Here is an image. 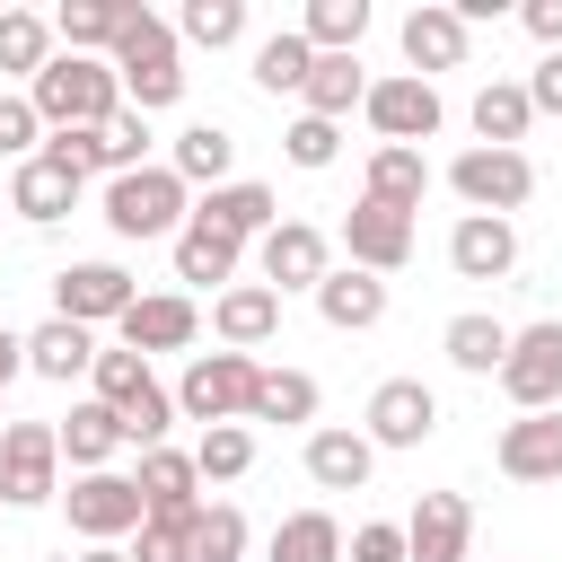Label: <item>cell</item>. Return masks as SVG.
Here are the masks:
<instances>
[{
  "label": "cell",
  "mask_w": 562,
  "mask_h": 562,
  "mask_svg": "<svg viewBox=\"0 0 562 562\" xmlns=\"http://www.w3.org/2000/svg\"><path fill=\"white\" fill-rule=\"evenodd\" d=\"M88 386H97V404H114V413H123V404L149 386V360H140V351H123V342H114V351L97 342V369H88Z\"/></svg>",
  "instance_id": "obj_43"
},
{
  "label": "cell",
  "mask_w": 562,
  "mask_h": 562,
  "mask_svg": "<svg viewBox=\"0 0 562 562\" xmlns=\"http://www.w3.org/2000/svg\"><path fill=\"white\" fill-rule=\"evenodd\" d=\"M123 18H132V0H61V9H53V44H61V53L105 61V53H114V35H123Z\"/></svg>",
  "instance_id": "obj_26"
},
{
  "label": "cell",
  "mask_w": 562,
  "mask_h": 562,
  "mask_svg": "<svg viewBox=\"0 0 562 562\" xmlns=\"http://www.w3.org/2000/svg\"><path fill=\"white\" fill-rule=\"evenodd\" d=\"M360 114H369V132L386 140V149H422L430 132H439V88L430 79H413V70H395V79H369V97H360Z\"/></svg>",
  "instance_id": "obj_8"
},
{
  "label": "cell",
  "mask_w": 562,
  "mask_h": 562,
  "mask_svg": "<svg viewBox=\"0 0 562 562\" xmlns=\"http://www.w3.org/2000/svg\"><path fill=\"white\" fill-rule=\"evenodd\" d=\"M527 123H536V105H527V88H518V79L474 88V132H483V149H518V140H527Z\"/></svg>",
  "instance_id": "obj_34"
},
{
  "label": "cell",
  "mask_w": 562,
  "mask_h": 562,
  "mask_svg": "<svg viewBox=\"0 0 562 562\" xmlns=\"http://www.w3.org/2000/svg\"><path fill=\"white\" fill-rule=\"evenodd\" d=\"M518 18H527V35H536L544 53H562V0H527Z\"/></svg>",
  "instance_id": "obj_50"
},
{
  "label": "cell",
  "mask_w": 562,
  "mask_h": 562,
  "mask_svg": "<svg viewBox=\"0 0 562 562\" xmlns=\"http://www.w3.org/2000/svg\"><path fill=\"white\" fill-rule=\"evenodd\" d=\"M105 61H114L132 114H158V105L184 97V44H176V26H167L158 9H140V0H132V18H123V35H114Z\"/></svg>",
  "instance_id": "obj_2"
},
{
  "label": "cell",
  "mask_w": 562,
  "mask_h": 562,
  "mask_svg": "<svg viewBox=\"0 0 562 562\" xmlns=\"http://www.w3.org/2000/svg\"><path fill=\"white\" fill-rule=\"evenodd\" d=\"M430 193V158L422 149H369V176H360V202H386V211H422Z\"/></svg>",
  "instance_id": "obj_28"
},
{
  "label": "cell",
  "mask_w": 562,
  "mask_h": 562,
  "mask_svg": "<svg viewBox=\"0 0 562 562\" xmlns=\"http://www.w3.org/2000/svg\"><path fill=\"white\" fill-rule=\"evenodd\" d=\"M369 465H378V448L360 430H307V483L316 492H360Z\"/></svg>",
  "instance_id": "obj_30"
},
{
  "label": "cell",
  "mask_w": 562,
  "mask_h": 562,
  "mask_svg": "<svg viewBox=\"0 0 562 562\" xmlns=\"http://www.w3.org/2000/svg\"><path fill=\"white\" fill-rule=\"evenodd\" d=\"M492 378H501V395H509L518 413H553V404H562V325H553V316H544V325H518Z\"/></svg>",
  "instance_id": "obj_7"
},
{
  "label": "cell",
  "mask_w": 562,
  "mask_h": 562,
  "mask_svg": "<svg viewBox=\"0 0 562 562\" xmlns=\"http://www.w3.org/2000/svg\"><path fill=\"white\" fill-rule=\"evenodd\" d=\"M53 61V18H35V9H0V70L9 79H35Z\"/></svg>",
  "instance_id": "obj_37"
},
{
  "label": "cell",
  "mask_w": 562,
  "mask_h": 562,
  "mask_svg": "<svg viewBox=\"0 0 562 562\" xmlns=\"http://www.w3.org/2000/svg\"><path fill=\"white\" fill-rule=\"evenodd\" d=\"M448 193L465 202V211H483V220H509L527 193H536V167H527V149H465V158H448Z\"/></svg>",
  "instance_id": "obj_5"
},
{
  "label": "cell",
  "mask_w": 562,
  "mask_h": 562,
  "mask_svg": "<svg viewBox=\"0 0 562 562\" xmlns=\"http://www.w3.org/2000/svg\"><path fill=\"white\" fill-rule=\"evenodd\" d=\"M18 369H26V334H9V325H0V395H9V378H18Z\"/></svg>",
  "instance_id": "obj_51"
},
{
  "label": "cell",
  "mask_w": 562,
  "mask_h": 562,
  "mask_svg": "<svg viewBox=\"0 0 562 562\" xmlns=\"http://www.w3.org/2000/svg\"><path fill=\"white\" fill-rule=\"evenodd\" d=\"M255 351H193L184 360V378H176V422H202V430H220V422H246V404H255Z\"/></svg>",
  "instance_id": "obj_4"
},
{
  "label": "cell",
  "mask_w": 562,
  "mask_h": 562,
  "mask_svg": "<svg viewBox=\"0 0 562 562\" xmlns=\"http://www.w3.org/2000/svg\"><path fill=\"white\" fill-rule=\"evenodd\" d=\"M465 544H474L465 492H422L404 518V562H465Z\"/></svg>",
  "instance_id": "obj_15"
},
{
  "label": "cell",
  "mask_w": 562,
  "mask_h": 562,
  "mask_svg": "<svg viewBox=\"0 0 562 562\" xmlns=\"http://www.w3.org/2000/svg\"><path fill=\"white\" fill-rule=\"evenodd\" d=\"M167 167L184 176V193H193V184H202V193H220V184H228V167H237V132H228V123H184Z\"/></svg>",
  "instance_id": "obj_27"
},
{
  "label": "cell",
  "mask_w": 562,
  "mask_h": 562,
  "mask_svg": "<svg viewBox=\"0 0 562 562\" xmlns=\"http://www.w3.org/2000/svg\"><path fill=\"white\" fill-rule=\"evenodd\" d=\"M114 334H123V351H193V334H202V307L184 299V290H149V299H132L123 316H114Z\"/></svg>",
  "instance_id": "obj_12"
},
{
  "label": "cell",
  "mask_w": 562,
  "mask_h": 562,
  "mask_svg": "<svg viewBox=\"0 0 562 562\" xmlns=\"http://www.w3.org/2000/svg\"><path fill=\"white\" fill-rule=\"evenodd\" d=\"M0 509H9V501H0Z\"/></svg>",
  "instance_id": "obj_54"
},
{
  "label": "cell",
  "mask_w": 562,
  "mask_h": 562,
  "mask_svg": "<svg viewBox=\"0 0 562 562\" xmlns=\"http://www.w3.org/2000/svg\"><path fill=\"white\" fill-rule=\"evenodd\" d=\"M246 35V0H184L176 18V44H202V53H228Z\"/></svg>",
  "instance_id": "obj_40"
},
{
  "label": "cell",
  "mask_w": 562,
  "mask_h": 562,
  "mask_svg": "<svg viewBox=\"0 0 562 562\" xmlns=\"http://www.w3.org/2000/svg\"><path fill=\"white\" fill-rule=\"evenodd\" d=\"M132 167H149V114H114L105 123V176H132Z\"/></svg>",
  "instance_id": "obj_45"
},
{
  "label": "cell",
  "mask_w": 562,
  "mask_h": 562,
  "mask_svg": "<svg viewBox=\"0 0 562 562\" xmlns=\"http://www.w3.org/2000/svg\"><path fill=\"white\" fill-rule=\"evenodd\" d=\"M246 465H255V430H246V422H220V430L193 439V474H202V483H237Z\"/></svg>",
  "instance_id": "obj_41"
},
{
  "label": "cell",
  "mask_w": 562,
  "mask_h": 562,
  "mask_svg": "<svg viewBox=\"0 0 562 562\" xmlns=\"http://www.w3.org/2000/svg\"><path fill=\"white\" fill-rule=\"evenodd\" d=\"M465 18L448 9V0H422V9H404V61H413V79H430V70H465Z\"/></svg>",
  "instance_id": "obj_18"
},
{
  "label": "cell",
  "mask_w": 562,
  "mask_h": 562,
  "mask_svg": "<svg viewBox=\"0 0 562 562\" xmlns=\"http://www.w3.org/2000/svg\"><path fill=\"white\" fill-rule=\"evenodd\" d=\"M553 325H562V316H553Z\"/></svg>",
  "instance_id": "obj_53"
},
{
  "label": "cell",
  "mask_w": 562,
  "mask_h": 562,
  "mask_svg": "<svg viewBox=\"0 0 562 562\" xmlns=\"http://www.w3.org/2000/svg\"><path fill=\"white\" fill-rule=\"evenodd\" d=\"M140 290H132V272L123 263H70V272H53V316H70V325H114L123 307H132Z\"/></svg>",
  "instance_id": "obj_11"
},
{
  "label": "cell",
  "mask_w": 562,
  "mask_h": 562,
  "mask_svg": "<svg viewBox=\"0 0 562 562\" xmlns=\"http://www.w3.org/2000/svg\"><path fill=\"white\" fill-rule=\"evenodd\" d=\"M61 509H70V527H79L88 544L140 536V518H149V509H140V483H132V474H114V465H105V474H79V483L61 492Z\"/></svg>",
  "instance_id": "obj_9"
},
{
  "label": "cell",
  "mask_w": 562,
  "mask_h": 562,
  "mask_svg": "<svg viewBox=\"0 0 562 562\" xmlns=\"http://www.w3.org/2000/svg\"><path fill=\"white\" fill-rule=\"evenodd\" d=\"M114 422H123V448H167V430H176V395L149 378V386H140V395H132Z\"/></svg>",
  "instance_id": "obj_42"
},
{
  "label": "cell",
  "mask_w": 562,
  "mask_h": 562,
  "mask_svg": "<svg viewBox=\"0 0 562 562\" xmlns=\"http://www.w3.org/2000/svg\"><path fill=\"white\" fill-rule=\"evenodd\" d=\"M307 70H316V44H307L299 26H281V35H263V44H255V88L299 97V88H307Z\"/></svg>",
  "instance_id": "obj_36"
},
{
  "label": "cell",
  "mask_w": 562,
  "mask_h": 562,
  "mask_svg": "<svg viewBox=\"0 0 562 562\" xmlns=\"http://www.w3.org/2000/svg\"><path fill=\"white\" fill-rule=\"evenodd\" d=\"M299 97H307V114H316V123H342V114L369 97L360 53H316V70H307V88H299Z\"/></svg>",
  "instance_id": "obj_31"
},
{
  "label": "cell",
  "mask_w": 562,
  "mask_h": 562,
  "mask_svg": "<svg viewBox=\"0 0 562 562\" xmlns=\"http://www.w3.org/2000/svg\"><path fill=\"white\" fill-rule=\"evenodd\" d=\"M342 562H404V527H395V518H369V527H351Z\"/></svg>",
  "instance_id": "obj_48"
},
{
  "label": "cell",
  "mask_w": 562,
  "mask_h": 562,
  "mask_svg": "<svg viewBox=\"0 0 562 562\" xmlns=\"http://www.w3.org/2000/svg\"><path fill=\"white\" fill-rule=\"evenodd\" d=\"M430 430H439V395H430L422 378H386V386L369 395V430H360L369 448H422Z\"/></svg>",
  "instance_id": "obj_14"
},
{
  "label": "cell",
  "mask_w": 562,
  "mask_h": 562,
  "mask_svg": "<svg viewBox=\"0 0 562 562\" xmlns=\"http://www.w3.org/2000/svg\"><path fill=\"white\" fill-rule=\"evenodd\" d=\"M193 220V193L176 167H132V176H105V228L114 237H176Z\"/></svg>",
  "instance_id": "obj_3"
},
{
  "label": "cell",
  "mask_w": 562,
  "mask_h": 562,
  "mask_svg": "<svg viewBox=\"0 0 562 562\" xmlns=\"http://www.w3.org/2000/svg\"><path fill=\"white\" fill-rule=\"evenodd\" d=\"M184 536H193V518H140L132 562H193V553H184Z\"/></svg>",
  "instance_id": "obj_47"
},
{
  "label": "cell",
  "mask_w": 562,
  "mask_h": 562,
  "mask_svg": "<svg viewBox=\"0 0 562 562\" xmlns=\"http://www.w3.org/2000/svg\"><path fill=\"white\" fill-rule=\"evenodd\" d=\"M448 263H457V281H501V272L518 263V228H509V220L465 211V220L448 228Z\"/></svg>",
  "instance_id": "obj_21"
},
{
  "label": "cell",
  "mask_w": 562,
  "mask_h": 562,
  "mask_svg": "<svg viewBox=\"0 0 562 562\" xmlns=\"http://www.w3.org/2000/svg\"><path fill=\"white\" fill-rule=\"evenodd\" d=\"M211 334H220V351H263V342L281 334V290L228 281V290L211 299Z\"/></svg>",
  "instance_id": "obj_17"
},
{
  "label": "cell",
  "mask_w": 562,
  "mask_h": 562,
  "mask_svg": "<svg viewBox=\"0 0 562 562\" xmlns=\"http://www.w3.org/2000/svg\"><path fill=\"white\" fill-rule=\"evenodd\" d=\"M140 509L149 518H193L202 509V474H193V448H140Z\"/></svg>",
  "instance_id": "obj_19"
},
{
  "label": "cell",
  "mask_w": 562,
  "mask_h": 562,
  "mask_svg": "<svg viewBox=\"0 0 562 562\" xmlns=\"http://www.w3.org/2000/svg\"><path fill=\"white\" fill-rule=\"evenodd\" d=\"M237 263H246V246H237L228 228H211V220H184V228H176V281L228 290V281H237Z\"/></svg>",
  "instance_id": "obj_24"
},
{
  "label": "cell",
  "mask_w": 562,
  "mask_h": 562,
  "mask_svg": "<svg viewBox=\"0 0 562 562\" xmlns=\"http://www.w3.org/2000/svg\"><path fill=\"white\" fill-rule=\"evenodd\" d=\"M79 562H132V553H114V544H88V553H79Z\"/></svg>",
  "instance_id": "obj_52"
},
{
  "label": "cell",
  "mask_w": 562,
  "mask_h": 562,
  "mask_svg": "<svg viewBox=\"0 0 562 562\" xmlns=\"http://www.w3.org/2000/svg\"><path fill=\"white\" fill-rule=\"evenodd\" d=\"M299 35H307L316 53H360V35H369V0H307Z\"/></svg>",
  "instance_id": "obj_38"
},
{
  "label": "cell",
  "mask_w": 562,
  "mask_h": 562,
  "mask_svg": "<svg viewBox=\"0 0 562 562\" xmlns=\"http://www.w3.org/2000/svg\"><path fill=\"white\" fill-rule=\"evenodd\" d=\"M184 553H193V562H246V518H237V501H202Z\"/></svg>",
  "instance_id": "obj_39"
},
{
  "label": "cell",
  "mask_w": 562,
  "mask_h": 562,
  "mask_svg": "<svg viewBox=\"0 0 562 562\" xmlns=\"http://www.w3.org/2000/svg\"><path fill=\"white\" fill-rule=\"evenodd\" d=\"M53 439H61V457L79 465V474H105L114 465V448H123V422H114V404H70V422H53Z\"/></svg>",
  "instance_id": "obj_29"
},
{
  "label": "cell",
  "mask_w": 562,
  "mask_h": 562,
  "mask_svg": "<svg viewBox=\"0 0 562 562\" xmlns=\"http://www.w3.org/2000/svg\"><path fill=\"white\" fill-rule=\"evenodd\" d=\"M342 246H351V272H404L413 263V211H386V202H351L342 211Z\"/></svg>",
  "instance_id": "obj_10"
},
{
  "label": "cell",
  "mask_w": 562,
  "mask_h": 562,
  "mask_svg": "<svg viewBox=\"0 0 562 562\" xmlns=\"http://www.w3.org/2000/svg\"><path fill=\"white\" fill-rule=\"evenodd\" d=\"M246 422H316V378L307 369H255V404H246Z\"/></svg>",
  "instance_id": "obj_35"
},
{
  "label": "cell",
  "mask_w": 562,
  "mask_h": 562,
  "mask_svg": "<svg viewBox=\"0 0 562 562\" xmlns=\"http://www.w3.org/2000/svg\"><path fill=\"white\" fill-rule=\"evenodd\" d=\"M307 299H316V316H325L334 334H369V325L386 316V281H378V272H351V263H342V272H325Z\"/></svg>",
  "instance_id": "obj_22"
},
{
  "label": "cell",
  "mask_w": 562,
  "mask_h": 562,
  "mask_svg": "<svg viewBox=\"0 0 562 562\" xmlns=\"http://www.w3.org/2000/svg\"><path fill=\"white\" fill-rule=\"evenodd\" d=\"M492 465H501L509 483H562V404H553V413H518V422H501Z\"/></svg>",
  "instance_id": "obj_13"
},
{
  "label": "cell",
  "mask_w": 562,
  "mask_h": 562,
  "mask_svg": "<svg viewBox=\"0 0 562 562\" xmlns=\"http://www.w3.org/2000/svg\"><path fill=\"white\" fill-rule=\"evenodd\" d=\"M70 202H79V176H70V167H53L44 149H35V158H18V176H9V211H18V220L53 228Z\"/></svg>",
  "instance_id": "obj_23"
},
{
  "label": "cell",
  "mask_w": 562,
  "mask_h": 562,
  "mask_svg": "<svg viewBox=\"0 0 562 562\" xmlns=\"http://www.w3.org/2000/svg\"><path fill=\"white\" fill-rule=\"evenodd\" d=\"M263 562H342V527H334V509H290V518L272 527Z\"/></svg>",
  "instance_id": "obj_33"
},
{
  "label": "cell",
  "mask_w": 562,
  "mask_h": 562,
  "mask_svg": "<svg viewBox=\"0 0 562 562\" xmlns=\"http://www.w3.org/2000/svg\"><path fill=\"white\" fill-rule=\"evenodd\" d=\"M518 88H527V105H536V114H562V53H544V61H536V79H518Z\"/></svg>",
  "instance_id": "obj_49"
},
{
  "label": "cell",
  "mask_w": 562,
  "mask_h": 562,
  "mask_svg": "<svg viewBox=\"0 0 562 562\" xmlns=\"http://www.w3.org/2000/svg\"><path fill=\"white\" fill-rule=\"evenodd\" d=\"M26 105H35V123L44 132H105L114 114H123V79H114V61H88V53H53L35 79H26Z\"/></svg>",
  "instance_id": "obj_1"
},
{
  "label": "cell",
  "mask_w": 562,
  "mask_h": 562,
  "mask_svg": "<svg viewBox=\"0 0 562 562\" xmlns=\"http://www.w3.org/2000/svg\"><path fill=\"white\" fill-rule=\"evenodd\" d=\"M281 158H290V167H307V176H325V167L342 158V132H334V123H316V114H299V123L281 132Z\"/></svg>",
  "instance_id": "obj_44"
},
{
  "label": "cell",
  "mask_w": 562,
  "mask_h": 562,
  "mask_svg": "<svg viewBox=\"0 0 562 562\" xmlns=\"http://www.w3.org/2000/svg\"><path fill=\"white\" fill-rule=\"evenodd\" d=\"M35 140H44V123H35L26 88H0V158H35Z\"/></svg>",
  "instance_id": "obj_46"
},
{
  "label": "cell",
  "mask_w": 562,
  "mask_h": 562,
  "mask_svg": "<svg viewBox=\"0 0 562 562\" xmlns=\"http://www.w3.org/2000/svg\"><path fill=\"white\" fill-rule=\"evenodd\" d=\"M26 369H35V378H53V386H70V378H88V369H97V334H88V325H70V316H44V325L26 334Z\"/></svg>",
  "instance_id": "obj_25"
},
{
  "label": "cell",
  "mask_w": 562,
  "mask_h": 562,
  "mask_svg": "<svg viewBox=\"0 0 562 562\" xmlns=\"http://www.w3.org/2000/svg\"><path fill=\"white\" fill-rule=\"evenodd\" d=\"M193 220H211V228H228L237 246H255L263 228H281V202H272V184H255V176H228L220 193H202V202H193Z\"/></svg>",
  "instance_id": "obj_20"
},
{
  "label": "cell",
  "mask_w": 562,
  "mask_h": 562,
  "mask_svg": "<svg viewBox=\"0 0 562 562\" xmlns=\"http://www.w3.org/2000/svg\"><path fill=\"white\" fill-rule=\"evenodd\" d=\"M439 351H448L465 378H492V369H501V351H509V325H501V316H483V307H465V316H448Z\"/></svg>",
  "instance_id": "obj_32"
},
{
  "label": "cell",
  "mask_w": 562,
  "mask_h": 562,
  "mask_svg": "<svg viewBox=\"0 0 562 562\" xmlns=\"http://www.w3.org/2000/svg\"><path fill=\"white\" fill-rule=\"evenodd\" d=\"M255 263H263V290H316L334 263H325V228H307V220H281V228H263L255 237Z\"/></svg>",
  "instance_id": "obj_16"
},
{
  "label": "cell",
  "mask_w": 562,
  "mask_h": 562,
  "mask_svg": "<svg viewBox=\"0 0 562 562\" xmlns=\"http://www.w3.org/2000/svg\"><path fill=\"white\" fill-rule=\"evenodd\" d=\"M0 501L9 509L61 501V439H53V422H0Z\"/></svg>",
  "instance_id": "obj_6"
}]
</instances>
